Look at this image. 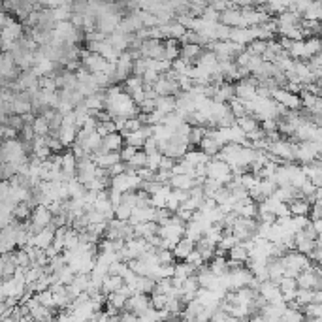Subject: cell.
Masks as SVG:
<instances>
[{
  "label": "cell",
  "instance_id": "cell-8",
  "mask_svg": "<svg viewBox=\"0 0 322 322\" xmlns=\"http://www.w3.org/2000/svg\"><path fill=\"white\" fill-rule=\"evenodd\" d=\"M170 186L179 188V190H188L190 186H194V181H192V177L179 173V175H172V179H170Z\"/></svg>",
  "mask_w": 322,
  "mask_h": 322
},
{
  "label": "cell",
  "instance_id": "cell-11",
  "mask_svg": "<svg viewBox=\"0 0 322 322\" xmlns=\"http://www.w3.org/2000/svg\"><path fill=\"white\" fill-rule=\"evenodd\" d=\"M196 273V268L190 266L188 262H179L175 264V270H173V277H179V279H186V277H190Z\"/></svg>",
  "mask_w": 322,
  "mask_h": 322
},
{
  "label": "cell",
  "instance_id": "cell-22",
  "mask_svg": "<svg viewBox=\"0 0 322 322\" xmlns=\"http://www.w3.org/2000/svg\"><path fill=\"white\" fill-rule=\"evenodd\" d=\"M260 128L264 130V132H272V130H277V119H264Z\"/></svg>",
  "mask_w": 322,
  "mask_h": 322
},
{
  "label": "cell",
  "instance_id": "cell-15",
  "mask_svg": "<svg viewBox=\"0 0 322 322\" xmlns=\"http://www.w3.org/2000/svg\"><path fill=\"white\" fill-rule=\"evenodd\" d=\"M157 260L158 264H172V262H175V256H173V252L170 249H158Z\"/></svg>",
  "mask_w": 322,
  "mask_h": 322
},
{
  "label": "cell",
  "instance_id": "cell-10",
  "mask_svg": "<svg viewBox=\"0 0 322 322\" xmlns=\"http://www.w3.org/2000/svg\"><path fill=\"white\" fill-rule=\"evenodd\" d=\"M209 155H206L204 151H185V155H183V160H186V162H190V164H200V162H208L209 160Z\"/></svg>",
  "mask_w": 322,
  "mask_h": 322
},
{
  "label": "cell",
  "instance_id": "cell-3",
  "mask_svg": "<svg viewBox=\"0 0 322 322\" xmlns=\"http://www.w3.org/2000/svg\"><path fill=\"white\" fill-rule=\"evenodd\" d=\"M124 143V138H122L121 132H109L106 136L102 138V149L104 151H119Z\"/></svg>",
  "mask_w": 322,
  "mask_h": 322
},
{
  "label": "cell",
  "instance_id": "cell-14",
  "mask_svg": "<svg viewBox=\"0 0 322 322\" xmlns=\"http://www.w3.org/2000/svg\"><path fill=\"white\" fill-rule=\"evenodd\" d=\"M130 213H132V206L124 204V202H121V204L115 208V217H117L119 221H128Z\"/></svg>",
  "mask_w": 322,
  "mask_h": 322
},
{
  "label": "cell",
  "instance_id": "cell-12",
  "mask_svg": "<svg viewBox=\"0 0 322 322\" xmlns=\"http://www.w3.org/2000/svg\"><path fill=\"white\" fill-rule=\"evenodd\" d=\"M32 130H34V136H45V134H49V122H47V119H45L43 115L38 117V119H34Z\"/></svg>",
  "mask_w": 322,
  "mask_h": 322
},
{
  "label": "cell",
  "instance_id": "cell-18",
  "mask_svg": "<svg viewBox=\"0 0 322 322\" xmlns=\"http://www.w3.org/2000/svg\"><path fill=\"white\" fill-rule=\"evenodd\" d=\"M298 285H296V277H283L279 283V290L281 292H286V290H296Z\"/></svg>",
  "mask_w": 322,
  "mask_h": 322
},
{
  "label": "cell",
  "instance_id": "cell-16",
  "mask_svg": "<svg viewBox=\"0 0 322 322\" xmlns=\"http://www.w3.org/2000/svg\"><path fill=\"white\" fill-rule=\"evenodd\" d=\"M185 262H188V264L194 266V268H200V266L206 264V262H204V258H202V254L196 249H192L190 252H188V254H186Z\"/></svg>",
  "mask_w": 322,
  "mask_h": 322
},
{
  "label": "cell",
  "instance_id": "cell-5",
  "mask_svg": "<svg viewBox=\"0 0 322 322\" xmlns=\"http://www.w3.org/2000/svg\"><path fill=\"white\" fill-rule=\"evenodd\" d=\"M192 249H194V241L183 236L177 243H175V247L172 249V252H173V256H175V260H185V256Z\"/></svg>",
  "mask_w": 322,
  "mask_h": 322
},
{
  "label": "cell",
  "instance_id": "cell-4",
  "mask_svg": "<svg viewBox=\"0 0 322 322\" xmlns=\"http://www.w3.org/2000/svg\"><path fill=\"white\" fill-rule=\"evenodd\" d=\"M106 58L102 57L100 53H89L85 58H83V66H85L89 72H102L104 70V66H106Z\"/></svg>",
  "mask_w": 322,
  "mask_h": 322
},
{
  "label": "cell",
  "instance_id": "cell-2",
  "mask_svg": "<svg viewBox=\"0 0 322 322\" xmlns=\"http://www.w3.org/2000/svg\"><path fill=\"white\" fill-rule=\"evenodd\" d=\"M272 98H275V102H279L286 109H300L301 107V100L298 94L290 93L286 89H273L272 91Z\"/></svg>",
  "mask_w": 322,
  "mask_h": 322
},
{
  "label": "cell",
  "instance_id": "cell-21",
  "mask_svg": "<svg viewBox=\"0 0 322 322\" xmlns=\"http://www.w3.org/2000/svg\"><path fill=\"white\" fill-rule=\"evenodd\" d=\"M175 162H177L175 158L162 155V160H160V166H158V170H172L173 166H175Z\"/></svg>",
  "mask_w": 322,
  "mask_h": 322
},
{
  "label": "cell",
  "instance_id": "cell-1",
  "mask_svg": "<svg viewBox=\"0 0 322 322\" xmlns=\"http://www.w3.org/2000/svg\"><path fill=\"white\" fill-rule=\"evenodd\" d=\"M208 172L206 175L211 179H217L221 181L222 185H226L230 179H232V172H230V166L224 162V160H219V158H209L208 160Z\"/></svg>",
  "mask_w": 322,
  "mask_h": 322
},
{
  "label": "cell",
  "instance_id": "cell-20",
  "mask_svg": "<svg viewBox=\"0 0 322 322\" xmlns=\"http://www.w3.org/2000/svg\"><path fill=\"white\" fill-rule=\"evenodd\" d=\"M175 215H177L179 219L185 222V224L190 221V219H192V211H190V209H186V208H183V206H179V208L175 209Z\"/></svg>",
  "mask_w": 322,
  "mask_h": 322
},
{
  "label": "cell",
  "instance_id": "cell-9",
  "mask_svg": "<svg viewBox=\"0 0 322 322\" xmlns=\"http://www.w3.org/2000/svg\"><path fill=\"white\" fill-rule=\"evenodd\" d=\"M226 254H228V258H234V260H239V262H245V260L249 258V250L245 249L243 243H241V241H237V243L234 245V247H230L228 252H226Z\"/></svg>",
  "mask_w": 322,
  "mask_h": 322
},
{
  "label": "cell",
  "instance_id": "cell-13",
  "mask_svg": "<svg viewBox=\"0 0 322 322\" xmlns=\"http://www.w3.org/2000/svg\"><path fill=\"white\" fill-rule=\"evenodd\" d=\"M160 160H162V153L157 149V151H153V153H147V160H145V166L157 172L158 166H160Z\"/></svg>",
  "mask_w": 322,
  "mask_h": 322
},
{
  "label": "cell",
  "instance_id": "cell-6",
  "mask_svg": "<svg viewBox=\"0 0 322 322\" xmlns=\"http://www.w3.org/2000/svg\"><path fill=\"white\" fill-rule=\"evenodd\" d=\"M76 134H78V126H68V124H60V128L57 132V138L60 140V143L68 147L76 142Z\"/></svg>",
  "mask_w": 322,
  "mask_h": 322
},
{
  "label": "cell",
  "instance_id": "cell-7",
  "mask_svg": "<svg viewBox=\"0 0 322 322\" xmlns=\"http://www.w3.org/2000/svg\"><path fill=\"white\" fill-rule=\"evenodd\" d=\"M121 285H122L121 275H109V273H106V275H104V281H102L100 292L102 294L115 292V290H117V288H119Z\"/></svg>",
  "mask_w": 322,
  "mask_h": 322
},
{
  "label": "cell",
  "instance_id": "cell-17",
  "mask_svg": "<svg viewBox=\"0 0 322 322\" xmlns=\"http://www.w3.org/2000/svg\"><path fill=\"white\" fill-rule=\"evenodd\" d=\"M181 206V200H179V196L175 194V190L168 194V198H166V209H170L172 213H175V209Z\"/></svg>",
  "mask_w": 322,
  "mask_h": 322
},
{
  "label": "cell",
  "instance_id": "cell-19",
  "mask_svg": "<svg viewBox=\"0 0 322 322\" xmlns=\"http://www.w3.org/2000/svg\"><path fill=\"white\" fill-rule=\"evenodd\" d=\"M138 151V147H134V145H124V147H121L119 149V155H121V160L122 162H126V160H130L132 158V155Z\"/></svg>",
  "mask_w": 322,
  "mask_h": 322
}]
</instances>
